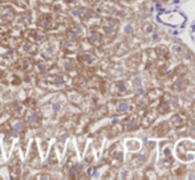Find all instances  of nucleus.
<instances>
[{
    "label": "nucleus",
    "mask_w": 195,
    "mask_h": 180,
    "mask_svg": "<svg viewBox=\"0 0 195 180\" xmlns=\"http://www.w3.org/2000/svg\"><path fill=\"white\" fill-rule=\"evenodd\" d=\"M41 121V114L40 113H35L33 115H31L29 118H28V125H31V126H33V125H39Z\"/></svg>",
    "instance_id": "f257e3e1"
},
{
    "label": "nucleus",
    "mask_w": 195,
    "mask_h": 180,
    "mask_svg": "<svg viewBox=\"0 0 195 180\" xmlns=\"http://www.w3.org/2000/svg\"><path fill=\"white\" fill-rule=\"evenodd\" d=\"M23 128H24V123H23V122L16 123L15 126H13V128H12V136H18L19 134L23 131Z\"/></svg>",
    "instance_id": "f03ea898"
},
{
    "label": "nucleus",
    "mask_w": 195,
    "mask_h": 180,
    "mask_svg": "<svg viewBox=\"0 0 195 180\" xmlns=\"http://www.w3.org/2000/svg\"><path fill=\"white\" fill-rule=\"evenodd\" d=\"M39 24H40V27H41V28H44V29H49V28L52 27V24H50V20H49V19H47V17L41 20V21L39 23Z\"/></svg>",
    "instance_id": "7ed1b4c3"
},
{
    "label": "nucleus",
    "mask_w": 195,
    "mask_h": 180,
    "mask_svg": "<svg viewBox=\"0 0 195 180\" xmlns=\"http://www.w3.org/2000/svg\"><path fill=\"white\" fill-rule=\"evenodd\" d=\"M60 109H61V106H60V103H57V102L52 105V110L55 111V113H58V111H60Z\"/></svg>",
    "instance_id": "20e7f679"
},
{
    "label": "nucleus",
    "mask_w": 195,
    "mask_h": 180,
    "mask_svg": "<svg viewBox=\"0 0 195 180\" xmlns=\"http://www.w3.org/2000/svg\"><path fill=\"white\" fill-rule=\"evenodd\" d=\"M52 81L55 82L56 85H60V84H63V79H61V77H52Z\"/></svg>",
    "instance_id": "39448f33"
},
{
    "label": "nucleus",
    "mask_w": 195,
    "mask_h": 180,
    "mask_svg": "<svg viewBox=\"0 0 195 180\" xmlns=\"http://www.w3.org/2000/svg\"><path fill=\"white\" fill-rule=\"evenodd\" d=\"M39 69H40V72H45V70H47V66L43 65V64H40L39 65Z\"/></svg>",
    "instance_id": "423d86ee"
},
{
    "label": "nucleus",
    "mask_w": 195,
    "mask_h": 180,
    "mask_svg": "<svg viewBox=\"0 0 195 180\" xmlns=\"http://www.w3.org/2000/svg\"><path fill=\"white\" fill-rule=\"evenodd\" d=\"M23 49H24L25 52H28V50H29V45H28V44H25V45H24V48H23Z\"/></svg>",
    "instance_id": "0eeeda50"
},
{
    "label": "nucleus",
    "mask_w": 195,
    "mask_h": 180,
    "mask_svg": "<svg viewBox=\"0 0 195 180\" xmlns=\"http://www.w3.org/2000/svg\"><path fill=\"white\" fill-rule=\"evenodd\" d=\"M74 168H70V170H69V173H70V175H73V173H74Z\"/></svg>",
    "instance_id": "6e6552de"
},
{
    "label": "nucleus",
    "mask_w": 195,
    "mask_h": 180,
    "mask_svg": "<svg viewBox=\"0 0 195 180\" xmlns=\"http://www.w3.org/2000/svg\"><path fill=\"white\" fill-rule=\"evenodd\" d=\"M0 156H1V150H0Z\"/></svg>",
    "instance_id": "1a4fd4ad"
},
{
    "label": "nucleus",
    "mask_w": 195,
    "mask_h": 180,
    "mask_svg": "<svg viewBox=\"0 0 195 180\" xmlns=\"http://www.w3.org/2000/svg\"><path fill=\"white\" fill-rule=\"evenodd\" d=\"M0 1H1V0H0Z\"/></svg>",
    "instance_id": "9d476101"
}]
</instances>
